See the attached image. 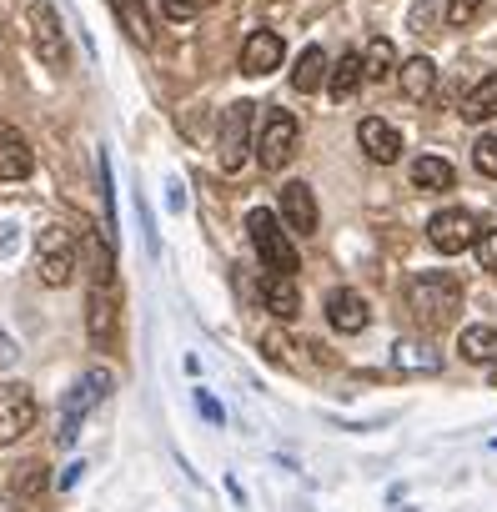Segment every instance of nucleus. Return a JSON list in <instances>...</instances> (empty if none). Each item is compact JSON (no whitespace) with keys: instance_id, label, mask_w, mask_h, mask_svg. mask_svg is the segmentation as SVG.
<instances>
[{"instance_id":"obj_1","label":"nucleus","mask_w":497,"mask_h":512,"mask_svg":"<svg viewBox=\"0 0 497 512\" xmlns=\"http://www.w3.org/2000/svg\"><path fill=\"white\" fill-rule=\"evenodd\" d=\"M407 312L422 327H447L462 312V282L452 272H417L407 282Z\"/></svg>"},{"instance_id":"obj_2","label":"nucleus","mask_w":497,"mask_h":512,"mask_svg":"<svg viewBox=\"0 0 497 512\" xmlns=\"http://www.w3.org/2000/svg\"><path fill=\"white\" fill-rule=\"evenodd\" d=\"M246 231H252V246H257V256H262V267H267V272H277V277H297L302 256H297L292 236L282 231V221H277L267 206L246 211Z\"/></svg>"},{"instance_id":"obj_3","label":"nucleus","mask_w":497,"mask_h":512,"mask_svg":"<svg viewBox=\"0 0 497 512\" xmlns=\"http://www.w3.org/2000/svg\"><path fill=\"white\" fill-rule=\"evenodd\" d=\"M252 126H257V106L252 101H236L221 111V131H216V161L226 176H236L246 161H252Z\"/></svg>"},{"instance_id":"obj_4","label":"nucleus","mask_w":497,"mask_h":512,"mask_svg":"<svg viewBox=\"0 0 497 512\" xmlns=\"http://www.w3.org/2000/svg\"><path fill=\"white\" fill-rule=\"evenodd\" d=\"M111 387H116V382H111V372H106V367H91V372L66 392V402H61V432H56V442H61V447H71V442H76V432H81L86 412H91V407H101V402L111 397Z\"/></svg>"},{"instance_id":"obj_5","label":"nucleus","mask_w":497,"mask_h":512,"mask_svg":"<svg viewBox=\"0 0 497 512\" xmlns=\"http://www.w3.org/2000/svg\"><path fill=\"white\" fill-rule=\"evenodd\" d=\"M26 26H31V46H36L41 66L66 71L71 66V46H66V26H61L51 0H31V6H26Z\"/></svg>"},{"instance_id":"obj_6","label":"nucleus","mask_w":497,"mask_h":512,"mask_svg":"<svg viewBox=\"0 0 497 512\" xmlns=\"http://www.w3.org/2000/svg\"><path fill=\"white\" fill-rule=\"evenodd\" d=\"M36 272L46 287H71L76 277V236L66 226H46L36 236Z\"/></svg>"},{"instance_id":"obj_7","label":"nucleus","mask_w":497,"mask_h":512,"mask_svg":"<svg viewBox=\"0 0 497 512\" xmlns=\"http://www.w3.org/2000/svg\"><path fill=\"white\" fill-rule=\"evenodd\" d=\"M297 141H302L297 116L277 106V111H267V116H262V131H257V161H262L267 171H282V166L297 156Z\"/></svg>"},{"instance_id":"obj_8","label":"nucleus","mask_w":497,"mask_h":512,"mask_svg":"<svg viewBox=\"0 0 497 512\" xmlns=\"http://www.w3.org/2000/svg\"><path fill=\"white\" fill-rule=\"evenodd\" d=\"M86 332H91V347L96 352H111L121 342V297H116V282H91Z\"/></svg>"},{"instance_id":"obj_9","label":"nucleus","mask_w":497,"mask_h":512,"mask_svg":"<svg viewBox=\"0 0 497 512\" xmlns=\"http://www.w3.org/2000/svg\"><path fill=\"white\" fill-rule=\"evenodd\" d=\"M36 427V397L26 382H0V442H21Z\"/></svg>"},{"instance_id":"obj_10","label":"nucleus","mask_w":497,"mask_h":512,"mask_svg":"<svg viewBox=\"0 0 497 512\" xmlns=\"http://www.w3.org/2000/svg\"><path fill=\"white\" fill-rule=\"evenodd\" d=\"M427 241H432L442 256H457V251H467V246L477 241V216L462 211V206H447V211H437V216L427 221Z\"/></svg>"},{"instance_id":"obj_11","label":"nucleus","mask_w":497,"mask_h":512,"mask_svg":"<svg viewBox=\"0 0 497 512\" xmlns=\"http://www.w3.org/2000/svg\"><path fill=\"white\" fill-rule=\"evenodd\" d=\"M327 322H332L342 337H357V332H367V327H372V307H367V297H362V292L337 287V292H327Z\"/></svg>"},{"instance_id":"obj_12","label":"nucleus","mask_w":497,"mask_h":512,"mask_svg":"<svg viewBox=\"0 0 497 512\" xmlns=\"http://www.w3.org/2000/svg\"><path fill=\"white\" fill-rule=\"evenodd\" d=\"M282 56H287V41L277 31H267V26L241 41V71L246 76H272L282 66Z\"/></svg>"},{"instance_id":"obj_13","label":"nucleus","mask_w":497,"mask_h":512,"mask_svg":"<svg viewBox=\"0 0 497 512\" xmlns=\"http://www.w3.org/2000/svg\"><path fill=\"white\" fill-rule=\"evenodd\" d=\"M31 171H36L31 141H26L11 121H0V181H26Z\"/></svg>"},{"instance_id":"obj_14","label":"nucleus","mask_w":497,"mask_h":512,"mask_svg":"<svg viewBox=\"0 0 497 512\" xmlns=\"http://www.w3.org/2000/svg\"><path fill=\"white\" fill-rule=\"evenodd\" d=\"M357 146H362L377 166H392V161L402 156V131H397L392 121H382V116H367V121L357 126Z\"/></svg>"},{"instance_id":"obj_15","label":"nucleus","mask_w":497,"mask_h":512,"mask_svg":"<svg viewBox=\"0 0 497 512\" xmlns=\"http://www.w3.org/2000/svg\"><path fill=\"white\" fill-rule=\"evenodd\" d=\"M282 221H287V231H297V236H312V231H317V196H312L307 181H287V186H282Z\"/></svg>"},{"instance_id":"obj_16","label":"nucleus","mask_w":497,"mask_h":512,"mask_svg":"<svg viewBox=\"0 0 497 512\" xmlns=\"http://www.w3.org/2000/svg\"><path fill=\"white\" fill-rule=\"evenodd\" d=\"M262 302H267V312H272V317L297 322V317H302V292H297V277H277V272H267V282H262Z\"/></svg>"},{"instance_id":"obj_17","label":"nucleus","mask_w":497,"mask_h":512,"mask_svg":"<svg viewBox=\"0 0 497 512\" xmlns=\"http://www.w3.org/2000/svg\"><path fill=\"white\" fill-rule=\"evenodd\" d=\"M397 86H402V96H407L412 106H422V101L437 91V66H432L427 56H412V61L397 66Z\"/></svg>"},{"instance_id":"obj_18","label":"nucleus","mask_w":497,"mask_h":512,"mask_svg":"<svg viewBox=\"0 0 497 512\" xmlns=\"http://www.w3.org/2000/svg\"><path fill=\"white\" fill-rule=\"evenodd\" d=\"M327 71H332V61H327V51H322V46H307V51L297 56V66H292V91H302V96H312V91H322V81H327Z\"/></svg>"},{"instance_id":"obj_19","label":"nucleus","mask_w":497,"mask_h":512,"mask_svg":"<svg viewBox=\"0 0 497 512\" xmlns=\"http://www.w3.org/2000/svg\"><path fill=\"white\" fill-rule=\"evenodd\" d=\"M111 11L121 21V31L136 41V46H151L156 41V26H151V11H146V0H111Z\"/></svg>"},{"instance_id":"obj_20","label":"nucleus","mask_w":497,"mask_h":512,"mask_svg":"<svg viewBox=\"0 0 497 512\" xmlns=\"http://www.w3.org/2000/svg\"><path fill=\"white\" fill-rule=\"evenodd\" d=\"M357 86H362V51H347V56L327 71V96L342 106V101L357 96Z\"/></svg>"},{"instance_id":"obj_21","label":"nucleus","mask_w":497,"mask_h":512,"mask_svg":"<svg viewBox=\"0 0 497 512\" xmlns=\"http://www.w3.org/2000/svg\"><path fill=\"white\" fill-rule=\"evenodd\" d=\"M492 116H497V71H487V76L462 96V121L482 126V121H492Z\"/></svg>"},{"instance_id":"obj_22","label":"nucleus","mask_w":497,"mask_h":512,"mask_svg":"<svg viewBox=\"0 0 497 512\" xmlns=\"http://www.w3.org/2000/svg\"><path fill=\"white\" fill-rule=\"evenodd\" d=\"M457 352L477 367H497V327H462Z\"/></svg>"},{"instance_id":"obj_23","label":"nucleus","mask_w":497,"mask_h":512,"mask_svg":"<svg viewBox=\"0 0 497 512\" xmlns=\"http://www.w3.org/2000/svg\"><path fill=\"white\" fill-rule=\"evenodd\" d=\"M387 76H397V46L387 36H372L362 51V81H387Z\"/></svg>"},{"instance_id":"obj_24","label":"nucleus","mask_w":497,"mask_h":512,"mask_svg":"<svg viewBox=\"0 0 497 512\" xmlns=\"http://www.w3.org/2000/svg\"><path fill=\"white\" fill-rule=\"evenodd\" d=\"M452 181H457L452 161H442V156H417L412 161V186L417 191H452Z\"/></svg>"},{"instance_id":"obj_25","label":"nucleus","mask_w":497,"mask_h":512,"mask_svg":"<svg viewBox=\"0 0 497 512\" xmlns=\"http://www.w3.org/2000/svg\"><path fill=\"white\" fill-rule=\"evenodd\" d=\"M392 367L397 372H442V352H432L427 342H397L392 347Z\"/></svg>"},{"instance_id":"obj_26","label":"nucleus","mask_w":497,"mask_h":512,"mask_svg":"<svg viewBox=\"0 0 497 512\" xmlns=\"http://www.w3.org/2000/svg\"><path fill=\"white\" fill-rule=\"evenodd\" d=\"M41 492H46V467H41V462H26V467L16 472V497L36 502Z\"/></svg>"},{"instance_id":"obj_27","label":"nucleus","mask_w":497,"mask_h":512,"mask_svg":"<svg viewBox=\"0 0 497 512\" xmlns=\"http://www.w3.org/2000/svg\"><path fill=\"white\" fill-rule=\"evenodd\" d=\"M472 166L497 181V136H477V141H472Z\"/></svg>"},{"instance_id":"obj_28","label":"nucleus","mask_w":497,"mask_h":512,"mask_svg":"<svg viewBox=\"0 0 497 512\" xmlns=\"http://www.w3.org/2000/svg\"><path fill=\"white\" fill-rule=\"evenodd\" d=\"M477 11H482V0H447V6H442V21H447V26H472Z\"/></svg>"},{"instance_id":"obj_29","label":"nucleus","mask_w":497,"mask_h":512,"mask_svg":"<svg viewBox=\"0 0 497 512\" xmlns=\"http://www.w3.org/2000/svg\"><path fill=\"white\" fill-rule=\"evenodd\" d=\"M136 216H141V236H146V256H161V241H156V221H151V206H146V196H136Z\"/></svg>"},{"instance_id":"obj_30","label":"nucleus","mask_w":497,"mask_h":512,"mask_svg":"<svg viewBox=\"0 0 497 512\" xmlns=\"http://www.w3.org/2000/svg\"><path fill=\"white\" fill-rule=\"evenodd\" d=\"M477 262H482V272H497V231H477Z\"/></svg>"},{"instance_id":"obj_31","label":"nucleus","mask_w":497,"mask_h":512,"mask_svg":"<svg viewBox=\"0 0 497 512\" xmlns=\"http://www.w3.org/2000/svg\"><path fill=\"white\" fill-rule=\"evenodd\" d=\"M201 6H206V0H161V11H166L171 21H196Z\"/></svg>"},{"instance_id":"obj_32","label":"nucleus","mask_w":497,"mask_h":512,"mask_svg":"<svg viewBox=\"0 0 497 512\" xmlns=\"http://www.w3.org/2000/svg\"><path fill=\"white\" fill-rule=\"evenodd\" d=\"M196 412H201L211 427H221V422H226V412H221V402H216L211 392H196Z\"/></svg>"},{"instance_id":"obj_33","label":"nucleus","mask_w":497,"mask_h":512,"mask_svg":"<svg viewBox=\"0 0 497 512\" xmlns=\"http://www.w3.org/2000/svg\"><path fill=\"white\" fill-rule=\"evenodd\" d=\"M16 362H21V347H16V337H11L6 327H0V372L16 367Z\"/></svg>"},{"instance_id":"obj_34","label":"nucleus","mask_w":497,"mask_h":512,"mask_svg":"<svg viewBox=\"0 0 497 512\" xmlns=\"http://www.w3.org/2000/svg\"><path fill=\"white\" fill-rule=\"evenodd\" d=\"M166 206H171V211H186V186H181V181L166 186Z\"/></svg>"},{"instance_id":"obj_35","label":"nucleus","mask_w":497,"mask_h":512,"mask_svg":"<svg viewBox=\"0 0 497 512\" xmlns=\"http://www.w3.org/2000/svg\"><path fill=\"white\" fill-rule=\"evenodd\" d=\"M81 472H86V462H71V467H61L56 487H76V482H81Z\"/></svg>"},{"instance_id":"obj_36","label":"nucleus","mask_w":497,"mask_h":512,"mask_svg":"<svg viewBox=\"0 0 497 512\" xmlns=\"http://www.w3.org/2000/svg\"><path fill=\"white\" fill-rule=\"evenodd\" d=\"M21 507H26V502H21L16 492H0V512H21Z\"/></svg>"}]
</instances>
